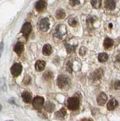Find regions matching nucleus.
<instances>
[{"label":"nucleus","instance_id":"obj_1","mask_svg":"<svg viewBox=\"0 0 120 121\" xmlns=\"http://www.w3.org/2000/svg\"><path fill=\"white\" fill-rule=\"evenodd\" d=\"M70 80L67 76L65 75H61L58 76L57 78V84L60 89H63L70 84Z\"/></svg>","mask_w":120,"mask_h":121},{"label":"nucleus","instance_id":"obj_2","mask_svg":"<svg viewBox=\"0 0 120 121\" xmlns=\"http://www.w3.org/2000/svg\"><path fill=\"white\" fill-rule=\"evenodd\" d=\"M79 106V100L78 98L71 97L67 100V107L71 110H76Z\"/></svg>","mask_w":120,"mask_h":121},{"label":"nucleus","instance_id":"obj_3","mask_svg":"<svg viewBox=\"0 0 120 121\" xmlns=\"http://www.w3.org/2000/svg\"><path fill=\"white\" fill-rule=\"evenodd\" d=\"M44 98L41 96H36L33 100V105L34 108L40 110L43 107L44 104Z\"/></svg>","mask_w":120,"mask_h":121},{"label":"nucleus","instance_id":"obj_4","mask_svg":"<svg viewBox=\"0 0 120 121\" xmlns=\"http://www.w3.org/2000/svg\"><path fill=\"white\" fill-rule=\"evenodd\" d=\"M22 71V66L20 63H15L10 68L12 74L14 77H18Z\"/></svg>","mask_w":120,"mask_h":121},{"label":"nucleus","instance_id":"obj_5","mask_svg":"<svg viewBox=\"0 0 120 121\" xmlns=\"http://www.w3.org/2000/svg\"><path fill=\"white\" fill-rule=\"evenodd\" d=\"M40 30L42 31H47L49 28V22L48 18H43L38 23Z\"/></svg>","mask_w":120,"mask_h":121},{"label":"nucleus","instance_id":"obj_6","mask_svg":"<svg viewBox=\"0 0 120 121\" xmlns=\"http://www.w3.org/2000/svg\"><path fill=\"white\" fill-rule=\"evenodd\" d=\"M31 29L32 26L30 23L26 22L24 24V25L22 27L21 33L24 36L27 37L28 36V35H29V33H31Z\"/></svg>","mask_w":120,"mask_h":121},{"label":"nucleus","instance_id":"obj_7","mask_svg":"<svg viewBox=\"0 0 120 121\" xmlns=\"http://www.w3.org/2000/svg\"><path fill=\"white\" fill-rule=\"evenodd\" d=\"M107 95L104 92H102L98 96L97 98V102L100 105H103L105 104L107 101Z\"/></svg>","mask_w":120,"mask_h":121},{"label":"nucleus","instance_id":"obj_8","mask_svg":"<svg viewBox=\"0 0 120 121\" xmlns=\"http://www.w3.org/2000/svg\"><path fill=\"white\" fill-rule=\"evenodd\" d=\"M103 74V69L99 68L97 69L96 71H94L93 73L91 74V78L94 80H97L99 79H100L102 77V75Z\"/></svg>","mask_w":120,"mask_h":121},{"label":"nucleus","instance_id":"obj_9","mask_svg":"<svg viewBox=\"0 0 120 121\" xmlns=\"http://www.w3.org/2000/svg\"><path fill=\"white\" fill-rule=\"evenodd\" d=\"M104 5L108 10H114L116 7V2L115 0H105Z\"/></svg>","mask_w":120,"mask_h":121},{"label":"nucleus","instance_id":"obj_10","mask_svg":"<svg viewBox=\"0 0 120 121\" xmlns=\"http://www.w3.org/2000/svg\"><path fill=\"white\" fill-rule=\"evenodd\" d=\"M64 25H58L55 29V35L57 37H61L64 35V34L66 33V28L64 29L63 27Z\"/></svg>","mask_w":120,"mask_h":121},{"label":"nucleus","instance_id":"obj_11","mask_svg":"<svg viewBox=\"0 0 120 121\" xmlns=\"http://www.w3.org/2000/svg\"><path fill=\"white\" fill-rule=\"evenodd\" d=\"M118 105V103L115 99H112L109 101L107 104V108L109 110H114Z\"/></svg>","mask_w":120,"mask_h":121},{"label":"nucleus","instance_id":"obj_12","mask_svg":"<svg viewBox=\"0 0 120 121\" xmlns=\"http://www.w3.org/2000/svg\"><path fill=\"white\" fill-rule=\"evenodd\" d=\"M24 49V44H23V43L21 42H18L15 45V47H14V51H15V52L18 55H20L23 52Z\"/></svg>","mask_w":120,"mask_h":121},{"label":"nucleus","instance_id":"obj_13","mask_svg":"<svg viewBox=\"0 0 120 121\" xmlns=\"http://www.w3.org/2000/svg\"><path fill=\"white\" fill-rule=\"evenodd\" d=\"M45 62L43 60H38L35 64V68L37 71H42L45 67Z\"/></svg>","mask_w":120,"mask_h":121},{"label":"nucleus","instance_id":"obj_14","mask_svg":"<svg viewBox=\"0 0 120 121\" xmlns=\"http://www.w3.org/2000/svg\"><path fill=\"white\" fill-rule=\"evenodd\" d=\"M46 3L44 0H39L36 4V9L38 12H41L45 8Z\"/></svg>","mask_w":120,"mask_h":121},{"label":"nucleus","instance_id":"obj_15","mask_svg":"<svg viewBox=\"0 0 120 121\" xmlns=\"http://www.w3.org/2000/svg\"><path fill=\"white\" fill-rule=\"evenodd\" d=\"M42 52L45 56H49V55L51 54L52 52V49L51 46L49 44L45 45L43 48Z\"/></svg>","mask_w":120,"mask_h":121},{"label":"nucleus","instance_id":"obj_16","mask_svg":"<svg viewBox=\"0 0 120 121\" xmlns=\"http://www.w3.org/2000/svg\"><path fill=\"white\" fill-rule=\"evenodd\" d=\"M44 107H45V109L46 110L47 112L51 113V112H52L54 110L55 105L54 104V103H51L50 101H48V102H46V103Z\"/></svg>","mask_w":120,"mask_h":121},{"label":"nucleus","instance_id":"obj_17","mask_svg":"<svg viewBox=\"0 0 120 121\" xmlns=\"http://www.w3.org/2000/svg\"><path fill=\"white\" fill-rule=\"evenodd\" d=\"M66 113L67 112H66V109L62 108L55 113V116L58 119H63L66 115Z\"/></svg>","mask_w":120,"mask_h":121},{"label":"nucleus","instance_id":"obj_18","mask_svg":"<svg viewBox=\"0 0 120 121\" xmlns=\"http://www.w3.org/2000/svg\"><path fill=\"white\" fill-rule=\"evenodd\" d=\"M22 99L24 102L26 103H29L31 101V95L28 92H23L22 94Z\"/></svg>","mask_w":120,"mask_h":121},{"label":"nucleus","instance_id":"obj_19","mask_svg":"<svg viewBox=\"0 0 120 121\" xmlns=\"http://www.w3.org/2000/svg\"><path fill=\"white\" fill-rule=\"evenodd\" d=\"M114 45V41L113 40L110 38H106L104 40V43H103V45H104V48L106 49H109L111 48Z\"/></svg>","mask_w":120,"mask_h":121},{"label":"nucleus","instance_id":"obj_20","mask_svg":"<svg viewBox=\"0 0 120 121\" xmlns=\"http://www.w3.org/2000/svg\"><path fill=\"white\" fill-rule=\"evenodd\" d=\"M108 55L106 53H100L99 54V56H98V59H99V61L101 63H104L107 61L108 59Z\"/></svg>","mask_w":120,"mask_h":121},{"label":"nucleus","instance_id":"obj_21","mask_svg":"<svg viewBox=\"0 0 120 121\" xmlns=\"http://www.w3.org/2000/svg\"><path fill=\"white\" fill-rule=\"evenodd\" d=\"M55 16L58 19H62L64 18L65 16H66V13L62 9L58 10L56 12Z\"/></svg>","mask_w":120,"mask_h":121},{"label":"nucleus","instance_id":"obj_22","mask_svg":"<svg viewBox=\"0 0 120 121\" xmlns=\"http://www.w3.org/2000/svg\"><path fill=\"white\" fill-rule=\"evenodd\" d=\"M91 3L94 8L99 9L102 5V0H91Z\"/></svg>","mask_w":120,"mask_h":121},{"label":"nucleus","instance_id":"obj_23","mask_svg":"<svg viewBox=\"0 0 120 121\" xmlns=\"http://www.w3.org/2000/svg\"><path fill=\"white\" fill-rule=\"evenodd\" d=\"M53 75L52 72L50 71H46L45 73H43V78L46 80H50L53 78Z\"/></svg>","mask_w":120,"mask_h":121},{"label":"nucleus","instance_id":"obj_24","mask_svg":"<svg viewBox=\"0 0 120 121\" xmlns=\"http://www.w3.org/2000/svg\"><path fill=\"white\" fill-rule=\"evenodd\" d=\"M66 48H67V51L68 53H71V52H73V51L75 49L76 47V45H70L69 44H66Z\"/></svg>","mask_w":120,"mask_h":121},{"label":"nucleus","instance_id":"obj_25","mask_svg":"<svg viewBox=\"0 0 120 121\" xmlns=\"http://www.w3.org/2000/svg\"><path fill=\"white\" fill-rule=\"evenodd\" d=\"M69 24L70 25V26H72V27H75L76 25L78 24V22L75 19L73 18V17H71V18L69 19Z\"/></svg>","mask_w":120,"mask_h":121},{"label":"nucleus","instance_id":"obj_26","mask_svg":"<svg viewBox=\"0 0 120 121\" xmlns=\"http://www.w3.org/2000/svg\"><path fill=\"white\" fill-rule=\"evenodd\" d=\"M66 70L67 72L69 73H71L73 71V68H72V63L70 61H68L67 63V66H66Z\"/></svg>","mask_w":120,"mask_h":121},{"label":"nucleus","instance_id":"obj_27","mask_svg":"<svg viewBox=\"0 0 120 121\" xmlns=\"http://www.w3.org/2000/svg\"><path fill=\"white\" fill-rule=\"evenodd\" d=\"M80 3V0H70V4L71 6H75Z\"/></svg>","mask_w":120,"mask_h":121},{"label":"nucleus","instance_id":"obj_28","mask_svg":"<svg viewBox=\"0 0 120 121\" xmlns=\"http://www.w3.org/2000/svg\"><path fill=\"white\" fill-rule=\"evenodd\" d=\"M86 52H87V48L84 47H81V49H80V51H79V54H80V55L83 56V55L85 54Z\"/></svg>","mask_w":120,"mask_h":121},{"label":"nucleus","instance_id":"obj_29","mask_svg":"<svg viewBox=\"0 0 120 121\" xmlns=\"http://www.w3.org/2000/svg\"><path fill=\"white\" fill-rule=\"evenodd\" d=\"M31 78L29 76H26V77H25L24 80V83L25 84H28L29 83H30Z\"/></svg>","mask_w":120,"mask_h":121},{"label":"nucleus","instance_id":"obj_30","mask_svg":"<svg viewBox=\"0 0 120 121\" xmlns=\"http://www.w3.org/2000/svg\"><path fill=\"white\" fill-rule=\"evenodd\" d=\"M114 87L116 89H120V81H117L115 82Z\"/></svg>","mask_w":120,"mask_h":121},{"label":"nucleus","instance_id":"obj_31","mask_svg":"<svg viewBox=\"0 0 120 121\" xmlns=\"http://www.w3.org/2000/svg\"><path fill=\"white\" fill-rule=\"evenodd\" d=\"M116 61L120 63V54H118L117 56H116Z\"/></svg>","mask_w":120,"mask_h":121},{"label":"nucleus","instance_id":"obj_32","mask_svg":"<svg viewBox=\"0 0 120 121\" xmlns=\"http://www.w3.org/2000/svg\"><path fill=\"white\" fill-rule=\"evenodd\" d=\"M92 121V120H91V119H85V120H83V121Z\"/></svg>","mask_w":120,"mask_h":121},{"label":"nucleus","instance_id":"obj_33","mask_svg":"<svg viewBox=\"0 0 120 121\" xmlns=\"http://www.w3.org/2000/svg\"><path fill=\"white\" fill-rule=\"evenodd\" d=\"M1 109H2V105L1 104H0V112H1Z\"/></svg>","mask_w":120,"mask_h":121},{"label":"nucleus","instance_id":"obj_34","mask_svg":"<svg viewBox=\"0 0 120 121\" xmlns=\"http://www.w3.org/2000/svg\"></svg>","mask_w":120,"mask_h":121}]
</instances>
